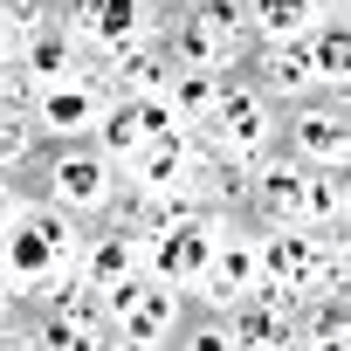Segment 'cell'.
<instances>
[{
    "label": "cell",
    "instance_id": "cell-1",
    "mask_svg": "<svg viewBox=\"0 0 351 351\" xmlns=\"http://www.w3.org/2000/svg\"><path fill=\"white\" fill-rule=\"evenodd\" d=\"M83 228L76 214H62L56 200L28 193V207L0 228V282H8L21 303L49 296L62 276H76V255H83Z\"/></svg>",
    "mask_w": 351,
    "mask_h": 351
},
{
    "label": "cell",
    "instance_id": "cell-2",
    "mask_svg": "<svg viewBox=\"0 0 351 351\" xmlns=\"http://www.w3.org/2000/svg\"><path fill=\"white\" fill-rule=\"evenodd\" d=\"M351 228H303V221H255V248H262V289H282L289 303L351 282Z\"/></svg>",
    "mask_w": 351,
    "mask_h": 351
},
{
    "label": "cell",
    "instance_id": "cell-3",
    "mask_svg": "<svg viewBox=\"0 0 351 351\" xmlns=\"http://www.w3.org/2000/svg\"><path fill=\"white\" fill-rule=\"evenodd\" d=\"M28 186H35L42 200H56L62 214H76V221H104V214L124 200L117 165H110L90 138H76V145H42L35 165H28Z\"/></svg>",
    "mask_w": 351,
    "mask_h": 351
},
{
    "label": "cell",
    "instance_id": "cell-4",
    "mask_svg": "<svg viewBox=\"0 0 351 351\" xmlns=\"http://www.w3.org/2000/svg\"><path fill=\"white\" fill-rule=\"evenodd\" d=\"M276 117H282V104H276L248 69H234V76H221V104H214V117H207L200 138H207L214 152L255 165L262 152H276Z\"/></svg>",
    "mask_w": 351,
    "mask_h": 351
},
{
    "label": "cell",
    "instance_id": "cell-5",
    "mask_svg": "<svg viewBox=\"0 0 351 351\" xmlns=\"http://www.w3.org/2000/svg\"><path fill=\"white\" fill-rule=\"evenodd\" d=\"M248 289H262V248H255V221H248V214H221L214 255H207L200 282L186 289V303L221 317V310H228V303H241Z\"/></svg>",
    "mask_w": 351,
    "mask_h": 351
},
{
    "label": "cell",
    "instance_id": "cell-6",
    "mask_svg": "<svg viewBox=\"0 0 351 351\" xmlns=\"http://www.w3.org/2000/svg\"><path fill=\"white\" fill-rule=\"evenodd\" d=\"M276 145H282L289 158H303V165H351V104H344V97L282 104Z\"/></svg>",
    "mask_w": 351,
    "mask_h": 351
},
{
    "label": "cell",
    "instance_id": "cell-7",
    "mask_svg": "<svg viewBox=\"0 0 351 351\" xmlns=\"http://www.w3.org/2000/svg\"><path fill=\"white\" fill-rule=\"evenodd\" d=\"M104 110H110V83H104L97 69H83V76H69V83L35 90L28 124H35V138H42V145H76V138H97Z\"/></svg>",
    "mask_w": 351,
    "mask_h": 351
},
{
    "label": "cell",
    "instance_id": "cell-8",
    "mask_svg": "<svg viewBox=\"0 0 351 351\" xmlns=\"http://www.w3.org/2000/svg\"><path fill=\"white\" fill-rule=\"evenodd\" d=\"M56 21L76 35V49H83V56H90V69H97L117 42H131V35L158 28V8H152V0H62Z\"/></svg>",
    "mask_w": 351,
    "mask_h": 351
},
{
    "label": "cell",
    "instance_id": "cell-9",
    "mask_svg": "<svg viewBox=\"0 0 351 351\" xmlns=\"http://www.w3.org/2000/svg\"><path fill=\"white\" fill-rule=\"evenodd\" d=\"M214 234H221V214H193L180 228H145V276H158L172 289H193L207 255H214Z\"/></svg>",
    "mask_w": 351,
    "mask_h": 351
},
{
    "label": "cell",
    "instance_id": "cell-10",
    "mask_svg": "<svg viewBox=\"0 0 351 351\" xmlns=\"http://www.w3.org/2000/svg\"><path fill=\"white\" fill-rule=\"evenodd\" d=\"M200 131H165V138H145L124 165H117V186L124 193H165V186H193L200 172Z\"/></svg>",
    "mask_w": 351,
    "mask_h": 351
},
{
    "label": "cell",
    "instance_id": "cell-11",
    "mask_svg": "<svg viewBox=\"0 0 351 351\" xmlns=\"http://www.w3.org/2000/svg\"><path fill=\"white\" fill-rule=\"evenodd\" d=\"M165 21V14H158ZM172 49H165V28H145V35H131V42H117L104 62H97V76L110 83V97H165V83H172Z\"/></svg>",
    "mask_w": 351,
    "mask_h": 351
},
{
    "label": "cell",
    "instance_id": "cell-12",
    "mask_svg": "<svg viewBox=\"0 0 351 351\" xmlns=\"http://www.w3.org/2000/svg\"><path fill=\"white\" fill-rule=\"evenodd\" d=\"M131 269H145V228L131 221V214H104V221H90L83 228V255H76V276L83 282H117V276H131Z\"/></svg>",
    "mask_w": 351,
    "mask_h": 351
},
{
    "label": "cell",
    "instance_id": "cell-13",
    "mask_svg": "<svg viewBox=\"0 0 351 351\" xmlns=\"http://www.w3.org/2000/svg\"><path fill=\"white\" fill-rule=\"evenodd\" d=\"M186 317H193V303H186V289H172V282H158V276H145V289H138V303L117 317V344H145V351H158V344H180V330H186Z\"/></svg>",
    "mask_w": 351,
    "mask_h": 351
},
{
    "label": "cell",
    "instance_id": "cell-14",
    "mask_svg": "<svg viewBox=\"0 0 351 351\" xmlns=\"http://www.w3.org/2000/svg\"><path fill=\"white\" fill-rule=\"evenodd\" d=\"M221 324H228V351H276V344H289L296 303L282 289H248L241 303L221 310Z\"/></svg>",
    "mask_w": 351,
    "mask_h": 351
},
{
    "label": "cell",
    "instance_id": "cell-15",
    "mask_svg": "<svg viewBox=\"0 0 351 351\" xmlns=\"http://www.w3.org/2000/svg\"><path fill=\"white\" fill-rule=\"evenodd\" d=\"M276 104H303V97H324L317 90V69H310V49L303 42H248V62H241Z\"/></svg>",
    "mask_w": 351,
    "mask_h": 351
},
{
    "label": "cell",
    "instance_id": "cell-16",
    "mask_svg": "<svg viewBox=\"0 0 351 351\" xmlns=\"http://www.w3.org/2000/svg\"><path fill=\"white\" fill-rule=\"evenodd\" d=\"M303 158H289L282 145L262 152L248 165V221H296V200H303Z\"/></svg>",
    "mask_w": 351,
    "mask_h": 351
},
{
    "label": "cell",
    "instance_id": "cell-17",
    "mask_svg": "<svg viewBox=\"0 0 351 351\" xmlns=\"http://www.w3.org/2000/svg\"><path fill=\"white\" fill-rule=\"evenodd\" d=\"M289 344L344 351V344H351V282H330V289L303 296V303H296V324H289Z\"/></svg>",
    "mask_w": 351,
    "mask_h": 351
},
{
    "label": "cell",
    "instance_id": "cell-18",
    "mask_svg": "<svg viewBox=\"0 0 351 351\" xmlns=\"http://www.w3.org/2000/svg\"><path fill=\"white\" fill-rule=\"evenodd\" d=\"M158 28H165V49H172V62H186V69H214V76H234V69L248 62L241 49H228V42H221L207 21H193L186 8H172Z\"/></svg>",
    "mask_w": 351,
    "mask_h": 351
},
{
    "label": "cell",
    "instance_id": "cell-19",
    "mask_svg": "<svg viewBox=\"0 0 351 351\" xmlns=\"http://www.w3.org/2000/svg\"><path fill=\"white\" fill-rule=\"evenodd\" d=\"M21 69H28V83H35V90H49V83L83 76V69H90V56L76 49V35H69L62 21H49V28H35V35L21 42Z\"/></svg>",
    "mask_w": 351,
    "mask_h": 351
},
{
    "label": "cell",
    "instance_id": "cell-20",
    "mask_svg": "<svg viewBox=\"0 0 351 351\" xmlns=\"http://www.w3.org/2000/svg\"><path fill=\"white\" fill-rule=\"evenodd\" d=\"M303 49H310L317 90H324V97H344V83H351V8H330V14L303 35Z\"/></svg>",
    "mask_w": 351,
    "mask_h": 351
},
{
    "label": "cell",
    "instance_id": "cell-21",
    "mask_svg": "<svg viewBox=\"0 0 351 351\" xmlns=\"http://www.w3.org/2000/svg\"><path fill=\"white\" fill-rule=\"evenodd\" d=\"M296 221L303 228H351V165H310L303 172Z\"/></svg>",
    "mask_w": 351,
    "mask_h": 351
},
{
    "label": "cell",
    "instance_id": "cell-22",
    "mask_svg": "<svg viewBox=\"0 0 351 351\" xmlns=\"http://www.w3.org/2000/svg\"><path fill=\"white\" fill-rule=\"evenodd\" d=\"M241 8H248V42H303L330 14V0H241Z\"/></svg>",
    "mask_w": 351,
    "mask_h": 351
},
{
    "label": "cell",
    "instance_id": "cell-23",
    "mask_svg": "<svg viewBox=\"0 0 351 351\" xmlns=\"http://www.w3.org/2000/svg\"><path fill=\"white\" fill-rule=\"evenodd\" d=\"M200 145H207V138H200ZM193 193H200L207 214H248V165L207 145V152H200V172H193Z\"/></svg>",
    "mask_w": 351,
    "mask_h": 351
},
{
    "label": "cell",
    "instance_id": "cell-24",
    "mask_svg": "<svg viewBox=\"0 0 351 351\" xmlns=\"http://www.w3.org/2000/svg\"><path fill=\"white\" fill-rule=\"evenodd\" d=\"M214 104H221V76L214 69H172V83H165V110H172V124L180 131H207V117H214Z\"/></svg>",
    "mask_w": 351,
    "mask_h": 351
},
{
    "label": "cell",
    "instance_id": "cell-25",
    "mask_svg": "<svg viewBox=\"0 0 351 351\" xmlns=\"http://www.w3.org/2000/svg\"><path fill=\"white\" fill-rule=\"evenodd\" d=\"M35 152H42V138H35L28 110H0V172H28Z\"/></svg>",
    "mask_w": 351,
    "mask_h": 351
},
{
    "label": "cell",
    "instance_id": "cell-26",
    "mask_svg": "<svg viewBox=\"0 0 351 351\" xmlns=\"http://www.w3.org/2000/svg\"><path fill=\"white\" fill-rule=\"evenodd\" d=\"M186 14H193V21H207L228 49H241V56H248V8H241V0H186Z\"/></svg>",
    "mask_w": 351,
    "mask_h": 351
},
{
    "label": "cell",
    "instance_id": "cell-27",
    "mask_svg": "<svg viewBox=\"0 0 351 351\" xmlns=\"http://www.w3.org/2000/svg\"><path fill=\"white\" fill-rule=\"evenodd\" d=\"M28 104H35V83H28L21 62H8L0 69V110H28Z\"/></svg>",
    "mask_w": 351,
    "mask_h": 351
},
{
    "label": "cell",
    "instance_id": "cell-28",
    "mask_svg": "<svg viewBox=\"0 0 351 351\" xmlns=\"http://www.w3.org/2000/svg\"><path fill=\"white\" fill-rule=\"evenodd\" d=\"M28 193H35V186H28V172H0V228H8V221L28 207Z\"/></svg>",
    "mask_w": 351,
    "mask_h": 351
},
{
    "label": "cell",
    "instance_id": "cell-29",
    "mask_svg": "<svg viewBox=\"0 0 351 351\" xmlns=\"http://www.w3.org/2000/svg\"><path fill=\"white\" fill-rule=\"evenodd\" d=\"M21 42H28V35H21V21L8 14V0H0V69H8V62H21Z\"/></svg>",
    "mask_w": 351,
    "mask_h": 351
},
{
    "label": "cell",
    "instance_id": "cell-30",
    "mask_svg": "<svg viewBox=\"0 0 351 351\" xmlns=\"http://www.w3.org/2000/svg\"><path fill=\"white\" fill-rule=\"evenodd\" d=\"M21 310H28V303H21L8 282H0V344H14V324H21Z\"/></svg>",
    "mask_w": 351,
    "mask_h": 351
},
{
    "label": "cell",
    "instance_id": "cell-31",
    "mask_svg": "<svg viewBox=\"0 0 351 351\" xmlns=\"http://www.w3.org/2000/svg\"><path fill=\"white\" fill-rule=\"evenodd\" d=\"M152 8H158V14H172V8H186V0H152Z\"/></svg>",
    "mask_w": 351,
    "mask_h": 351
},
{
    "label": "cell",
    "instance_id": "cell-32",
    "mask_svg": "<svg viewBox=\"0 0 351 351\" xmlns=\"http://www.w3.org/2000/svg\"><path fill=\"white\" fill-rule=\"evenodd\" d=\"M330 8H351V0H330Z\"/></svg>",
    "mask_w": 351,
    "mask_h": 351
}]
</instances>
